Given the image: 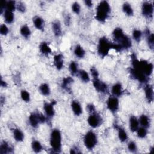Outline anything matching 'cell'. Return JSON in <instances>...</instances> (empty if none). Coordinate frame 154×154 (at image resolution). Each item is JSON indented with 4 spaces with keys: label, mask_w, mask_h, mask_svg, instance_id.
Here are the masks:
<instances>
[{
    "label": "cell",
    "mask_w": 154,
    "mask_h": 154,
    "mask_svg": "<svg viewBox=\"0 0 154 154\" xmlns=\"http://www.w3.org/2000/svg\"><path fill=\"white\" fill-rule=\"evenodd\" d=\"M71 108L73 114L76 116H79L82 113V108L81 105L76 100H73L72 101Z\"/></svg>",
    "instance_id": "obj_17"
},
{
    "label": "cell",
    "mask_w": 154,
    "mask_h": 154,
    "mask_svg": "<svg viewBox=\"0 0 154 154\" xmlns=\"http://www.w3.org/2000/svg\"><path fill=\"white\" fill-rule=\"evenodd\" d=\"M116 43L119 44L123 50L131 48L132 45L131 39L126 34L119 42H116Z\"/></svg>",
    "instance_id": "obj_13"
},
{
    "label": "cell",
    "mask_w": 154,
    "mask_h": 154,
    "mask_svg": "<svg viewBox=\"0 0 154 154\" xmlns=\"http://www.w3.org/2000/svg\"><path fill=\"white\" fill-rule=\"evenodd\" d=\"M90 73L93 78V79L94 78H99V72L96 67H92L90 69Z\"/></svg>",
    "instance_id": "obj_45"
},
{
    "label": "cell",
    "mask_w": 154,
    "mask_h": 154,
    "mask_svg": "<svg viewBox=\"0 0 154 154\" xmlns=\"http://www.w3.org/2000/svg\"><path fill=\"white\" fill-rule=\"evenodd\" d=\"M142 32L137 29H134L132 31V38L137 43L140 42L142 37Z\"/></svg>",
    "instance_id": "obj_37"
},
{
    "label": "cell",
    "mask_w": 154,
    "mask_h": 154,
    "mask_svg": "<svg viewBox=\"0 0 154 154\" xmlns=\"http://www.w3.org/2000/svg\"><path fill=\"white\" fill-rule=\"evenodd\" d=\"M93 85L95 90L100 93L106 94L108 92V85L99 78L93 79Z\"/></svg>",
    "instance_id": "obj_11"
},
{
    "label": "cell",
    "mask_w": 154,
    "mask_h": 154,
    "mask_svg": "<svg viewBox=\"0 0 154 154\" xmlns=\"http://www.w3.org/2000/svg\"><path fill=\"white\" fill-rule=\"evenodd\" d=\"M116 129L117 130L118 138L119 140L122 143L126 142L128 138V136L126 131L123 128L120 126H116Z\"/></svg>",
    "instance_id": "obj_23"
},
{
    "label": "cell",
    "mask_w": 154,
    "mask_h": 154,
    "mask_svg": "<svg viewBox=\"0 0 154 154\" xmlns=\"http://www.w3.org/2000/svg\"><path fill=\"white\" fill-rule=\"evenodd\" d=\"M20 97L25 102H29L30 101V94L25 90H22L20 91Z\"/></svg>",
    "instance_id": "obj_40"
},
{
    "label": "cell",
    "mask_w": 154,
    "mask_h": 154,
    "mask_svg": "<svg viewBox=\"0 0 154 154\" xmlns=\"http://www.w3.org/2000/svg\"><path fill=\"white\" fill-rule=\"evenodd\" d=\"M111 13V7L106 1H100L96 7L95 18L100 22H104L109 17Z\"/></svg>",
    "instance_id": "obj_2"
},
{
    "label": "cell",
    "mask_w": 154,
    "mask_h": 154,
    "mask_svg": "<svg viewBox=\"0 0 154 154\" xmlns=\"http://www.w3.org/2000/svg\"><path fill=\"white\" fill-rule=\"evenodd\" d=\"M20 33L23 38L28 39L31 36V31L27 25H23L20 28Z\"/></svg>",
    "instance_id": "obj_31"
},
{
    "label": "cell",
    "mask_w": 154,
    "mask_h": 154,
    "mask_svg": "<svg viewBox=\"0 0 154 154\" xmlns=\"http://www.w3.org/2000/svg\"><path fill=\"white\" fill-rule=\"evenodd\" d=\"M112 49V43L105 37H102L99 38L97 51L100 57L103 58L109 53V51Z\"/></svg>",
    "instance_id": "obj_4"
},
{
    "label": "cell",
    "mask_w": 154,
    "mask_h": 154,
    "mask_svg": "<svg viewBox=\"0 0 154 154\" xmlns=\"http://www.w3.org/2000/svg\"><path fill=\"white\" fill-rule=\"evenodd\" d=\"M111 93L112 94V96L117 97L122 96L123 93L122 84L120 82H117L114 84L111 88Z\"/></svg>",
    "instance_id": "obj_20"
},
{
    "label": "cell",
    "mask_w": 154,
    "mask_h": 154,
    "mask_svg": "<svg viewBox=\"0 0 154 154\" xmlns=\"http://www.w3.org/2000/svg\"><path fill=\"white\" fill-rule=\"evenodd\" d=\"M153 149H154V148H153V147H151V149H150V153H153Z\"/></svg>",
    "instance_id": "obj_50"
},
{
    "label": "cell",
    "mask_w": 154,
    "mask_h": 154,
    "mask_svg": "<svg viewBox=\"0 0 154 154\" xmlns=\"http://www.w3.org/2000/svg\"><path fill=\"white\" fill-rule=\"evenodd\" d=\"M145 35L146 36V40L148 46L150 49H153L154 48V35L149 29H146L144 31Z\"/></svg>",
    "instance_id": "obj_21"
},
{
    "label": "cell",
    "mask_w": 154,
    "mask_h": 154,
    "mask_svg": "<svg viewBox=\"0 0 154 154\" xmlns=\"http://www.w3.org/2000/svg\"><path fill=\"white\" fill-rule=\"evenodd\" d=\"M1 86L2 87H7V83L5 81H4L2 79L1 80Z\"/></svg>",
    "instance_id": "obj_49"
},
{
    "label": "cell",
    "mask_w": 154,
    "mask_h": 154,
    "mask_svg": "<svg viewBox=\"0 0 154 154\" xmlns=\"http://www.w3.org/2000/svg\"><path fill=\"white\" fill-rule=\"evenodd\" d=\"M102 118L96 111L90 114L87 119V122L90 126L93 128H96L100 126L102 123Z\"/></svg>",
    "instance_id": "obj_8"
},
{
    "label": "cell",
    "mask_w": 154,
    "mask_h": 154,
    "mask_svg": "<svg viewBox=\"0 0 154 154\" xmlns=\"http://www.w3.org/2000/svg\"><path fill=\"white\" fill-rule=\"evenodd\" d=\"M138 122L141 126L147 129L150 125V121L149 117L146 114H142L140 116Z\"/></svg>",
    "instance_id": "obj_27"
},
{
    "label": "cell",
    "mask_w": 154,
    "mask_h": 154,
    "mask_svg": "<svg viewBox=\"0 0 154 154\" xmlns=\"http://www.w3.org/2000/svg\"><path fill=\"white\" fill-rule=\"evenodd\" d=\"M138 119L135 116H131L129 119V129L132 132H135L139 128Z\"/></svg>",
    "instance_id": "obj_18"
},
{
    "label": "cell",
    "mask_w": 154,
    "mask_h": 154,
    "mask_svg": "<svg viewBox=\"0 0 154 154\" xmlns=\"http://www.w3.org/2000/svg\"><path fill=\"white\" fill-rule=\"evenodd\" d=\"M73 82V79L72 77H71V76L65 77L62 80L61 87L64 90H66L67 91H69L70 90V85Z\"/></svg>",
    "instance_id": "obj_26"
},
{
    "label": "cell",
    "mask_w": 154,
    "mask_h": 154,
    "mask_svg": "<svg viewBox=\"0 0 154 154\" xmlns=\"http://www.w3.org/2000/svg\"><path fill=\"white\" fill-rule=\"evenodd\" d=\"M81 152L79 151V149L76 146H73L70 149V153L75 154V153H81Z\"/></svg>",
    "instance_id": "obj_47"
},
{
    "label": "cell",
    "mask_w": 154,
    "mask_h": 154,
    "mask_svg": "<svg viewBox=\"0 0 154 154\" xmlns=\"http://www.w3.org/2000/svg\"><path fill=\"white\" fill-rule=\"evenodd\" d=\"M86 109L87 111H88V112L89 114H91V113H93L94 112H96V108H95V106H94V105L91 104V103H90V104H88L86 106Z\"/></svg>",
    "instance_id": "obj_46"
},
{
    "label": "cell",
    "mask_w": 154,
    "mask_h": 154,
    "mask_svg": "<svg viewBox=\"0 0 154 154\" xmlns=\"http://www.w3.org/2000/svg\"><path fill=\"white\" fill-rule=\"evenodd\" d=\"M78 76L80 78V79L83 82H85V83H87L90 81V76L88 75V73L84 70H79L78 71Z\"/></svg>",
    "instance_id": "obj_34"
},
{
    "label": "cell",
    "mask_w": 154,
    "mask_h": 154,
    "mask_svg": "<svg viewBox=\"0 0 154 154\" xmlns=\"http://www.w3.org/2000/svg\"><path fill=\"white\" fill-rule=\"evenodd\" d=\"M73 52L75 55L78 58H83L85 55V51L80 45H76L74 48Z\"/></svg>",
    "instance_id": "obj_30"
},
{
    "label": "cell",
    "mask_w": 154,
    "mask_h": 154,
    "mask_svg": "<svg viewBox=\"0 0 154 154\" xmlns=\"http://www.w3.org/2000/svg\"><path fill=\"white\" fill-rule=\"evenodd\" d=\"M137 137L140 138H144L147 134V130L146 128L144 127H139L138 129L137 130Z\"/></svg>",
    "instance_id": "obj_38"
},
{
    "label": "cell",
    "mask_w": 154,
    "mask_h": 154,
    "mask_svg": "<svg viewBox=\"0 0 154 154\" xmlns=\"http://www.w3.org/2000/svg\"><path fill=\"white\" fill-rule=\"evenodd\" d=\"M106 106L110 112L116 113L119 108V100L117 97L110 96L106 100Z\"/></svg>",
    "instance_id": "obj_10"
},
{
    "label": "cell",
    "mask_w": 154,
    "mask_h": 154,
    "mask_svg": "<svg viewBox=\"0 0 154 154\" xmlns=\"http://www.w3.org/2000/svg\"><path fill=\"white\" fill-rule=\"evenodd\" d=\"M16 9L21 13H24L26 11V6L23 2H18L16 4Z\"/></svg>",
    "instance_id": "obj_44"
},
{
    "label": "cell",
    "mask_w": 154,
    "mask_h": 154,
    "mask_svg": "<svg viewBox=\"0 0 154 154\" xmlns=\"http://www.w3.org/2000/svg\"><path fill=\"white\" fill-rule=\"evenodd\" d=\"M39 91L43 96H49L51 93L49 85L46 83H42L39 86Z\"/></svg>",
    "instance_id": "obj_35"
},
{
    "label": "cell",
    "mask_w": 154,
    "mask_h": 154,
    "mask_svg": "<svg viewBox=\"0 0 154 154\" xmlns=\"http://www.w3.org/2000/svg\"><path fill=\"white\" fill-rule=\"evenodd\" d=\"M32 22L34 26L40 31H43L45 28V22L43 18L38 16H35L32 18Z\"/></svg>",
    "instance_id": "obj_19"
},
{
    "label": "cell",
    "mask_w": 154,
    "mask_h": 154,
    "mask_svg": "<svg viewBox=\"0 0 154 154\" xmlns=\"http://www.w3.org/2000/svg\"><path fill=\"white\" fill-rule=\"evenodd\" d=\"M56 104L55 100H52L51 103L45 102L43 104V109L45 112V114L48 117H52L55 115V109L54 106Z\"/></svg>",
    "instance_id": "obj_12"
},
{
    "label": "cell",
    "mask_w": 154,
    "mask_h": 154,
    "mask_svg": "<svg viewBox=\"0 0 154 154\" xmlns=\"http://www.w3.org/2000/svg\"><path fill=\"white\" fill-rule=\"evenodd\" d=\"M46 120V118L43 114L35 112H32L28 118L29 123L33 128H37L39 124L45 123Z\"/></svg>",
    "instance_id": "obj_6"
},
{
    "label": "cell",
    "mask_w": 154,
    "mask_h": 154,
    "mask_svg": "<svg viewBox=\"0 0 154 154\" xmlns=\"http://www.w3.org/2000/svg\"><path fill=\"white\" fill-rule=\"evenodd\" d=\"M16 9V2L14 1H8L7 2L5 10L13 12Z\"/></svg>",
    "instance_id": "obj_39"
},
{
    "label": "cell",
    "mask_w": 154,
    "mask_h": 154,
    "mask_svg": "<svg viewBox=\"0 0 154 154\" xmlns=\"http://www.w3.org/2000/svg\"><path fill=\"white\" fill-rule=\"evenodd\" d=\"M69 71L70 72V73L72 75H75L76 74H78V64L77 63H76L74 61H72L70 64H69Z\"/></svg>",
    "instance_id": "obj_36"
},
{
    "label": "cell",
    "mask_w": 154,
    "mask_h": 154,
    "mask_svg": "<svg viewBox=\"0 0 154 154\" xmlns=\"http://www.w3.org/2000/svg\"><path fill=\"white\" fill-rule=\"evenodd\" d=\"M39 50L40 52L44 55H48L52 52V49L51 47L45 42H43L40 44Z\"/></svg>",
    "instance_id": "obj_25"
},
{
    "label": "cell",
    "mask_w": 154,
    "mask_h": 154,
    "mask_svg": "<svg viewBox=\"0 0 154 154\" xmlns=\"http://www.w3.org/2000/svg\"><path fill=\"white\" fill-rule=\"evenodd\" d=\"M84 144L88 150H93L97 144V137L95 132L92 131H88L84 137Z\"/></svg>",
    "instance_id": "obj_5"
},
{
    "label": "cell",
    "mask_w": 154,
    "mask_h": 154,
    "mask_svg": "<svg viewBox=\"0 0 154 154\" xmlns=\"http://www.w3.org/2000/svg\"><path fill=\"white\" fill-rule=\"evenodd\" d=\"M50 145L54 153H60L62 147V137L60 131L54 129L50 134Z\"/></svg>",
    "instance_id": "obj_3"
},
{
    "label": "cell",
    "mask_w": 154,
    "mask_h": 154,
    "mask_svg": "<svg viewBox=\"0 0 154 154\" xmlns=\"http://www.w3.org/2000/svg\"><path fill=\"white\" fill-rule=\"evenodd\" d=\"M52 29L55 36L59 37L62 34L61 24L60 20H55L52 23Z\"/></svg>",
    "instance_id": "obj_15"
},
{
    "label": "cell",
    "mask_w": 154,
    "mask_h": 154,
    "mask_svg": "<svg viewBox=\"0 0 154 154\" xmlns=\"http://www.w3.org/2000/svg\"><path fill=\"white\" fill-rule=\"evenodd\" d=\"M72 10L76 14H79L81 12V6L78 2H75L72 5Z\"/></svg>",
    "instance_id": "obj_42"
},
{
    "label": "cell",
    "mask_w": 154,
    "mask_h": 154,
    "mask_svg": "<svg viewBox=\"0 0 154 154\" xmlns=\"http://www.w3.org/2000/svg\"><path fill=\"white\" fill-rule=\"evenodd\" d=\"M8 32H9V29L5 23L1 24L0 26V34L2 35H7Z\"/></svg>",
    "instance_id": "obj_43"
},
{
    "label": "cell",
    "mask_w": 154,
    "mask_h": 154,
    "mask_svg": "<svg viewBox=\"0 0 154 154\" xmlns=\"http://www.w3.org/2000/svg\"><path fill=\"white\" fill-rule=\"evenodd\" d=\"M144 93L146 100L149 103H151L153 101V88L150 84H146L144 86Z\"/></svg>",
    "instance_id": "obj_14"
},
{
    "label": "cell",
    "mask_w": 154,
    "mask_h": 154,
    "mask_svg": "<svg viewBox=\"0 0 154 154\" xmlns=\"http://www.w3.org/2000/svg\"><path fill=\"white\" fill-rule=\"evenodd\" d=\"M129 73L132 78L137 80L141 84H146L149 81V77L138 69L131 67L129 70Z\"/></svg>",
    "instance_id": "obj_7"
},
{
    "label": "cell",
    "mask_w": 154,
    "mask_h": 154,
    "mask_svg": "<svg viewBox=\"0 0 154 154\" xmlns=\"http://www.w3.org/2000/svg\"><path fill=\"white\" fill-rule=\"evenodd\" d=\"M3 17L4 21L6 23L11 24L14 22V16L13 12L12 11L5 10L3 13Z\"/></svg>",
    "instance_id": "obj_29"
},
{
    "label": "cell",
    "mask_w": 154,
    "mask_h": 154,
    "mask_svg": "<svg viewBox=\"0 0 154 154\" xmlns=\"http://www.w3.org/2000/svg\"><path fill=\"white\" fill-rule=\"evenodd\" d=\"M13 149L9 145V144L5 141H3L0 144V153L1 154H7L13 152Z\"/></svg>",
    "instance_id": "obj_22"
},
{
    "label": "cell",
    "mask_w": 154,
    "mask_h": 154,
    "mask_svg": "<svg viewBox=\"0 0 154 154\" xmlns=\"http://www.w3.org/2000/svg\"><path fill=\"white\" fill-rule=\"evenodd\" d=\"M122 10L126 15L128 16H132L134 15V10L131 5V4L128 2L123 3L122 5Z\"/></svg>",
    "instance_id": "obj_32"
},
{
    "label": "cell",
    "mask_w": 154,
    "mask_h": 154,
    "mask_svg": "<svg viewBox=\"0 0 154 154\" xmlns=\"http://www.w3.org/2000/svg\"><path fill=\"white\" fill-rule=\"evenodd\" d=\"M128 149L132 153H136L137 152V146L135 141H131L128 144Z\"/></svg>",
    "instance_id": "obj_41"
},
{
    "label": "cell",
    "mask_w": 154,
    "mask_h": 154,
    "mask_svg": "<svg viewBox=\"0 0 154 154\" xmlns=\"http://www.w3.org/2000/svg\"><path fill=\"white\" fill-rule=\"evenodd\" d=\"M13 136L14 140L17 142H22L24 140V134L19 128H15L13 131Z\"/></svg>",
    "instance_id": "obj_24"
},
{
    "label": "cell",
    "mask_w": 154,
    "mask_h": 154,
    "mask_svg": "<svg viewBox=\"0 0 154 154\" xmlns=\"http://www.w3.org/2000/svg\"><path fill=\"white\" fill-rule=\"evenodd\" d=\"M31 148L34 152L38 153L42 151L43 146L38 140H33L31 143Z\"/></svg>",
    "instance_id": "obj_33"
},
{
    "label": "cell",
    "mask_w": 154,
    "mask_h": 154,
    "mask_svg": "<svg viewBox=\"0 0 154 154\" xmlns=\"http://www.w3.org/2000/svg\"><path fill=\"white\" fill-rule=\"evenodd\" d=\"M142 14L147 19H152L153 14V5L149 1L144 2L141 6Z\"/></svg>",
    "instance_id": "obj_9"
},
{
    "label": "cell",
    "mask_w": 154,
    "mask_h": 154,
    "mask_svg": "<svg viewBox=\"0 0 154 154\" xmlns=\"http://www.w3.org/2000/svg\"><path fill=\"white\" fill-rule=\"evenodd\" d=\"M54 64L58 70H60L63 68L64 58L63 55L61 54L55 55L54 57Z\"/></svg>",
    "instance_id": "obj_16"
},
{
    "label": "cell",
    "mask_w": 154,
    "mask_h": 154,
    "mask_svg": "<svg viewBox=\"0 0 154 154\" xmlns=\"http://www.w3.org/2000/svg\"><path fill=\"white\" fill-rule=\"evenodd\" d=\"M125 35V34L124 33L122 29L119 27L116 28L112 31V37L116 43L119 42Z\"/></svg>",
    "instance_id": "obj_28"
},
{
    "label": "cell",
    "mask_w": 154,
    "mask_h": 154,
    "mask_svg": "<svg viewBox=\"0 0 154 154\" xmlns=\"http://www.w3.org/2000/svg\"><path fill=\"white\" fill-rule=\"evenodd\" d=\"M85 5L88 7H91L93 6V2L91 0H85L84 1Z\"/></svg>",
    "instance_id": "obj_48"
},
{
    "label": "cell",
    "mask_w": 154,
    "mask_h": 154,
    "mask_svg": "<svg viewBox=\"0 0 154 154\" xmlns=\"http://www.w3.org/2000/svg\"><path fill=\"white\" fill-rule=\"evenodd\" d=\"M132 68L141 71L144 75L149 77L153 70V65L151 63H148L146 60H138L135 54H132L131 56Z\"/></svg>",
    "instance_id": "obj_1"
}]
</instances>
